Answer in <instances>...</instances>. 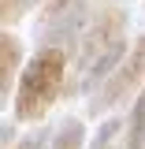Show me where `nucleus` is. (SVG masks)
I'll return each instance as SVG.
<instances>
[{
  "label": "nucleus",
  "mask_w": 145,
  "mask_h": 149,
  "mask_svg": "<svg viewBox=\"0 0 145 149\" xmlns=\"http://www.w3.org/2000/svg\"><path fill=\"white\" fill-rule=\"evenodd\" d=\"M22 11H26V4H22V0H0V26L15 22Z\"/></svg>",
  "instance_id": "nucleus-9"
},
{
  "label": "nucleus",
  "mask_w": 145,
  "mask_h": 149,
  "mask_svg": "<svg viewBox=\"0 0 145 149\" xmlns=\"http://www.w3.org/2000/svg\"><path fill=\"white\" fill-rule=\"evenodd\" d=\"M63 78H67V52L60 45H45L41 52L26 63V71L19 78L15 93V116L22 123H34L56 104V97L63 93Z\"/></svg>",
  "instance_id": "nucleus-1"
},
{
  "label": "nucleus",
  "mask_w": 145,
  "mask_h": 149,
  "mask_svg": "<svg viewBox=\"0 0 145 149\" xmlns=\"http://www.w3.org/2000/svg\"><path fill=\"white\" fill-rule=\"evenodd\" d=\"M119 130H123V119H108L104 127L97 130V138H93V146H89V149H112V138H115Z\"/></svg>",
  "instance_id": "nucleus-8"
},
{
  "label": "nucleus",
  "mask_w": 145,
  "mask_h": 149,
  "mask_svg": "<svg viewBox=\"0 0 145 149\" xmlns=\"http://www.w3.org/2000/svg\"><path fill=\"white\" fill-rule=\"evenodd\" d=\"M119 149H145V90L134 101V112L127 119V134H123V146Z\"/></svg>",
  "instance_id": "nucleus-6"
},
{
  "label": "nucleus",
  "mask_w": 145,
  "mask_h": 149,
  "mask_svg": "<svg viewBox=\"0 0 145 149\" xmlns=\"http://www.w3.org/2000/svg\"><path fill=\"white\" fill-rule=\"evenodd\" d=\"M19 63H22V45H19V37L0 30V108H4L8 97H11V82H15Z\"/></svg>",
  "instance_id": "nucleus-5"
},
{
  "label": "nucleus",
  "mask_w": 145,
  "mask_h": 149,
  "mask_svg": "<svg viewBox=\"0 0 145 149\" xmlns=\"http://www.w3.org/2000/svg\"><path fill=\"white\" fill-rule=\"evenodd\" d=\"M11 149H45V130H37V134H30V138H22V142L11 146Z\"/></svg>",
  "instance_id": "nucleus-10"
},
{
  "label": "nucleus",
  "mask_w": 145,
  "mask_h": 149,
  "mask_svg": "<svg viewBox=\"0 0 145 149\" xmlns=\"http://www.w3.org/2000/svg\"><path fill=\"white\" fill-rule=\"evenodd\" d=\"M123 26H127V19L119 8H104L89 22V30L82 34V49H78V86H97L101 78L115 71V63L127 52Z\"/></svg>",
  "instance_id": "nucleus-2"
},
{
  "label": "nucleus",
  "mask_w": 145,
  "mask_h": 149,
  "mask_svg": "<svg viewBox=\"0 0 145 149\" xmlns=\"http://www.w3.org/2000/svg\"><path fill=\"white\" fill-rule=\"evenodd\" d=\"M82 142H86V127H82L78 119H67L63 127L56 130L52 149H82Z\"/></svg>",
  "instance_id": "nucleus-7"
},
{
  "label": "nucleus",
  "mask_w": 145,
  "mask_h": 149,
  "mask_svg": "<svg viewBox=\"0 0 145 149\" xmlns=\"http://www.w3.org/2000/svg\"><path fill=\"white\" fill-rule=\"evenodd\" d=\"M82 19H86V0H49L37 19V41L63 49V41L78 34Z\"/></svg>",
  "instance_id": "nucleus-4"
},
{
  "label": "nucleus",
  "mask_w": 145,
  "mask_h": 149,
  "mask_svg": "<svg viewBox=\"0 0 145 149\" xmlns=\"http://www.w3.org/2000/svg\"><path fill=\"white\" fill-rule=\"evenodd\" d=\"M142 78H145V37H138L134 49H130V56H123L115 63V71L104 78L101 93L89 101V112H108L115 104H123L130 93L142 86Z\"/></svg>",
  "instance_id": "nucleus-3"
},
{
  "label": "nucleus",
  "mask_w": 145,
  "mask_h": 149,
  "mask_svg": "<svg viewBox=\"0 0 145 149\" xmlns=\"http://www.w3.org/2000/svg\"><path fill=\"white\" fill-rule=\"evenodd\" d=\"M22 4H41V0H22Z\"/></svg>",
  "instance_id": "nucleus-11"
}]
</instances>
